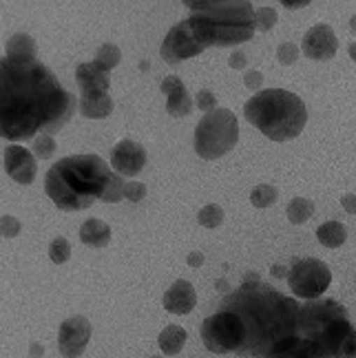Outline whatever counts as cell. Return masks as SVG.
Here are the masks:
<instances>
[{
	"mask_svg": "<svg viewBox=\"0 0 356 358\" xmlns=\"http://www.w3.org/2000/svg\"><path fill=\"white\" fill-rule=\"evenodd\" d=\"M310 3L308 0H301V3H290V0H283V7H287V9H301V7H308Z\"/></svg>",
	"mask_w": 356,
	"mask_h": 358,
	"instance_id": "ab89813d",
	"label": "cell"
},
{
	"mask_svg": "<svg viewBox=\"0 0 356 358\" xmlns=\"http://www.w3.org/2000/svg\"><path fill=\"white\" fill-rule=\"evenodd\" d=\"M201 264H204V255L201 252H190L188 255V266L190 268H201Z\"/></svg>",
	"mask_w": 356,
	"mask_h": 358,
	"instance_id": "f35d334b",
	"label": "cell"
},
{
	"mask_svg": "<svg viewBox=\"0 0 356 358\" xmlns=\"http://www.w3.org/2000/svg\"><path fill=\"white\" fill-rule=\"evenodd\" d=\"M124 179H122V175L113 173L111 179H108V184H106V190H104V195H102V201L106 203H118L122 197H124Z\"/></svg>",
	"mask_w": 356,
	"mask_h": 358,
	"instance_id": "4dcf8cb0",
	"label": "cell"
},
{
	"mask_svg": "<svg viewBox=\"0 0 356 358\" xmlns=\"http://www.w3.org/2000/svg\"><path fill=\"white\" fill-rule=\"evenodd\" d=\"M201 51H204V47L199 45V40L195 38L193 29H190L188 20L177 22L173 29L166 34V38H164V43L159 47L162 58L166 60L169 64H177L182 60L195 58V56H199Z\"/></svg>",
	"mask_w": 356,
	"mask_h": 358,
	"instance_id": "30bf717a",
	"label": "cell"
},
{
	"mask_svg": "<svg viewBox=\"0 0 356 358\" xmlns=\"http://www.w3.org/2000/svg\"><path fill=\"white\" fill-rule=\"evenodd\" d=\"M76 80L82 93H108L111 78L93 62H82L76 66Z\"/></svg>",
	"mask_w": 356,
	"mask_h": 358,
	"instance_id": "e0dca14e",
	"label": "cell"
},
{
	"mask_svg": "<svg viewBox=\"0 0 356 358\" xmlns=\"http://www.w3.org/2000/svg\"><path fill=\"white\" fill-rule=\"evenodd\" d=\"M120 60H122V51H120V47L113 45V43H104V45L98 49V53H95L93 64H95V66H100L102 71L108 73L111 69H115V66L120 64Z\"/></svg>",
	"mask_w": 356,
	"mask_h": 358,
	"instance_id": "cb8c5ba5",
	"label": "cell"
},
{
	"mask_svg": "<svg viewBox=\"0 0 356 358\" xmlns=\"http://www.w3.org/2000/svg\"><path fill=\"white\" fill-rule=\"evenodd\" d=\"M243 115L272 142L294 140L306 129L308 108L304 100L285 89H262L245 102Z\"/></svg>",
	"mask_w": 356,
	"mask_h": 358,
	"instance_id": "8992f818",
	"label": "cell"
},
{
	"mask_svg": "<svg viewBox=\"0 0 356 358\" xmlns=\"http://www.w3.org/2000/svg\"><path fill=\"white\" fill-rule=\"evenodd\" d=\"M148 358H162V356H148Z\"/></svg>",
	"mask_w": 356,
	"mask_h": 358,
	"instance_id": "f6af8a7d",
	"label": "cell"
},
{
	"mask_svg": "<svg viewBox=\"0 0 356 358\" xmlns=\"http://www.w3.org/2000/svg\"><path fill=\"white\" fill-rule=\"evenodd\" d=\"M332 283V272L321 259L306 257V259H294L292 266L287 268V285L297 299L314 301L321 299L323 292Z\"/></svg>",
	"mask_w": 356,
	"mask_h": 358,
	"instance_id": "9c48e42d",
	"label": "cell"
},
{
	"mask_svg": "<svg viewBox=\"0 0 356 358\" xmlns=\"http://www.w3.org/2000/svg\"><path fill=\"white\" fill-rule=\"evenodd\" d=\"M277 60L283 64V66H290L299 60V47L294 43H281L277 47Z\"/></svg>",
	"mask_w": 356,
	"mask_h": 358,
	"instance_id": "d6a6232c",
	"label": "cell"
},
{
	"mask_svg": "<svg viewBox=\"0 0 356 358\" xmlns=\"http://www.w3.org/2000/svg\"><path fill=\"white\" fill-rule=\"evenodd\" d=\"M76 108L78 98L40 60L0 58V137L24 142L53 135Z\"/></svg>",
	"mask_w": 356,
	"mask_h": 358,
	"instance_id": "6da1fadb",
	"label": "cell"
},
{
	"mask_svg": "<svg viewBox=\"0 0 356 358\" xmlns=\"http://www.w3.org/2000/svg\"><path fill=\"white\" fill-rule=\"evenodd\" d=\"M45 354V348L43 345H38V343H31V356H43Z\"/></svg>",
	"mask_w": 356,
	"mask_h": 358,
	"instance_id": "b9f144b4",
	"label": "cell"
},
{
	"mask_svg": "<svg viewBox=\"0 0 356 358\" xmlns=\"http://www.w3.org/2000/svg\"><path fill=\"white\" fill-rule=\"evenodd\" d=\"M91 323L87 316L73 314L64 319L58 329V350L64 358H78L85 354L91 341Z\"/></svg>",
	"mask_w": 356,
	"mask_h": 358,
	"instance_id": "8fae6325",
	"label": "cell"
},
{
	"mask_svg": "<svg viewBox=\"0 0 356 358\" xmlns=\"http://www.w3.org/2000/svg\"><path fill=\"white\" fill-rule=\"evenodd\" d=\"M341 206H343V210L348 215H356V195H352V192L343 195V197H341Z\"/></svg>",
	"mask_w": 356,
	"mask_h": 358,
	"instance_id": "74e56055",
	"label": "cell"
},
{
	"mask_svg": "<svg viewBox=\"0 0 356 358\" xmlns=\"http://www.w3.org/2000/svg\"><path fill=\"white\" fill-rule=\"evenodd\" d=\"M243 85L248 87L252 93H259L262 91V85H264V73L257 71V69H250V71H245V76H243Z\"/></svg>",
	"mask_w": 356,
	"mask_h": 358,
	"instance_id": "d590c367",
	"label": "cell"
},
{
	"mask_svg": "<svg viewBox=\"0 0 356 358\" xmlns=\"http://www.w3.org/2000/svg\"><path fill=\"white\" fill-rule=\"evenodd\" d=\"M350 29H352V31L356 34V13H354V16L350 18Z\"/></svg>",
	"mask_w": 356,
	"mask_h": 358,
	"instance_id": "ee69618b",
	"label": "cell"
},
{
	"mask_svg": "<svg viewBox=\"0 0 356 358\" xmlns=\"http://www.w3.org/2000/svg\"><path fill=\"white\" fill-rule=\"evenodd\" d=\"M113 171L100 155H69L47 171L45 190L62 210H85L102 201Z\"/></svg>",
	"mask_w": 356,
	"mask_h": 358,
	"instance_id": "3957f363",
	"label": "cell"
},
{
	"mask_svg": "<svg viewBox=\"0 0 356 358\" xmlns=\"http://www.w3.org/2000/svg\"><path fill=\"white\" fill-rule=\"evenodd\" d=\"M80 241L91 248H102L111 241V228L102 219H87L85 224L80 226Z\"/></svg>",
	"mask_w": 356,
	"mask_h": 358,
	"instance_id": "d6986e66",
	"label": "cell"
},
{
	"mask_svg": "<svg viewBox=\"0 0 356 358\" xmlns=\"http://www.w3.org/2000/svg\"><path fill=\"white\" fill-rule=\"evenodd\" d=\"M69 257H71V243L66 241L64 237H56L51 241V245H49V259L53 261V264H66L69 261Z\"/></svg>",
	"mask_w": 356,
	"mask_h": 358,
	"instance_id": "f546056e",
	"label": "cell"
},
{
	"mask_svg": "<svg viewBox=\"0 0 356 358\" xmlns=\"http://www.w3.org/2000/svg\"><path fill=\"white\" fill-rule=\"evenodd\" d=\"M20 222L13 215H3L0 217V237H5V239H13V237H18L20 235Z\"/></svg>",
	"mask_w": 356,
	"mask_h": 358,
	"instance_id": "1f68e13d",
	"label": "cell"
},
{
	"mask_svg": "<svg viewBox=\"0 0 356 358\" xmlns=\"http://www.w3.org/2000/svg\"><path fill=\"white\" fill-rule=\"evenodd\" d=\"M277 20H279V13H277V9L275 7H268V5H264V7H257L255 9V22H257V31H270L272 27L277 24Z\"/></svg>",
	"mask_w": 356,
	"mask_h": 358,
	"instance_id": "f1b7e54d",
	"label": "cell"
},
{
	"mask_svg": "<svg viewBox=\"0 0 356 358\" xmlns=\"http://www.w3.org/2000/svg\"><path fill=\"white\" fill-rule=\"evenodd\" d=\"M5 58L11 60H36V43L27 34H13L5 43Z\"/></svg>",
	"mask_w": 356,
	"mask_h": 358,
	"instance_id": "44dd1931",
	"label": "cell"
},
{
	"mask_svg": "<svg viewBox=\"0 0 356 358\" xmlns=\"http://www.w3.org/2000/svg\"><path fill=\"white\" fill-rule=\"evenodd\" d=\"M164 310L177 314V316H184L190 314L197 306V294H195V287L190 281L186 279H177L166 292H164Z\"/></svg>",
	"mask_w": 356,
	"mask_h": 358,
	"instance_id": "9a60e30c",
	"label": "cell"
},
{
	"mask_svg": "<svg viewBox=\"0 0 356 358\" xmlns=\"http://www.w3.org/2000/svg\"><path fill=\"white\" fill-rule=\"evenodd\" d=\"M277 197H279V190L270 184H259L250 192V201L255 208H270V206L277 201Z\"/></svg>",
	"mask_w": 356,
	"mask_h": 358,
	"instance_id": "484cf974",
	"label": "cell"
},
{
	"mask_svg": "<svg viewBox=\"0 0 356 358\" xmlns=\"http://www.w3.org/2000/svg\"><path fill=\"white\" fill-rule=\"evenodd\" d=\"M188 341V332L182 325H166L157 336V345L166 356H177Z\"/></svg>",
	"mask_w": 356,
	"mask_h": 358,
	"instance_id": "ffe728a7",
	"label": "cell"
},
{
	"mask_svg": "<svg viewBox=\"0 0 356 358\" xmlns=\"http://www.w3.org/2000/svg\"><path fill=\"white\" fill-rule=\"evenodd\" d=\"M199 334L206 350L213 354H239L243 345L241 323L228 310H217L208 319H204Z\"/></svg>",
	"mask_w": 356,
	"mask_h": 358,
	"instance_id": "ba28073f",
	"label": "cell"
},
{
	"mask_svg": "<svg viewBox=\"0 0 356 358\" xmlns=\"http://www.w3.org/2000/svg\"><path fill=\"white\" fill-rule=\"evenodd\" d=\"M348 53H350V58L356 62V43H352V45L348 47Z\"/></svg>",
	"mask_w": 356,
	"mask_h": 358,
	"instance_id": "7bdbcfd3",
	"label": "cell"
},
{
	"mask_svg": "<svg viewBox=\"0 0 356 358\" xmlns=\"http://www.w3.org/2000/svg\"><path fill=\"white\" fill-rule=\"evenodd\" d=\"M124 197L129 201H142L146 197V186L142 182H127L124 184Z\"/></svg>",
	"mask_w": 356,
	"mask_h": 358,
	"instance_id": "e575fe53",
	"label": "cell"
},
{
	"mask_svg": "<svg viewBox=\"0 0 356 358\" xmlns=\"http://www.w3.org/2000/svg\"><path fill=\"white\" fill-rule=\"evenodd\" d=\"M317 239L321 245L330 248V250H334V248H341L346 243L348 239V228L341 224V222H325L317 228Z\"/></svg>",
	"mask_w": 356,
	"mask_h": 358,
	"instance_id": "7402d4cb",
	"label": "cell"
},
{
	"mask_svg": "<svg viewBox=\"0 0 356 358\" xmlns=\"http://www.w3.org/2000/svg\"><path fill=\"white\" fill-rule=\"evenodd\" d=\"M197 222L199 226L204 228H219L224 224V210H222V206H217V203H208V206H204V208L199 210L197 215Z\"/></svg>",
	"mask_w": 356,
	"mask_h": 358,
	"instance_id": "4316f807",
	"label": "cell"
},
{
	"mask_svg": "<svg viewBox=\"0 0 356 358\" xmlns=\"http://www.w3.org/2000/svg\"><path fill=\"white\" fill-rule=\"evenodd\" d=\"M266 358H314V354L310 352V348L306 345V343L297 336L292 341H287L285 345H281L279 350L268 354Z\"/></svg>",
	"mask_w": 356,
	"mask_h": 358,
	"instance_id": "d4e9b609",
	"label": "cell"
},
{
	"mask_svg": "<svg viewBox=\"0 0 356 358\" xmlns=\"http://www.w3.org/2000/svg\"><path fill=\"white\" fill-rule=\"evenodd\" d=\"M78 111L91 120H104L113 113V98L108 93H80Z\"/></svg>",
	"mask_w": 356,
	"mask_h": 358,
	"instance_id": "ac0fdd59",
	"label": "cell"
},
{
	"mask_svg": "<svg viewBox=\"0 0 356 358\" xmlns=\"http://www.w3.org/2000/svg\"><path fill=\"white\" fill-rule=\"evenodd\" d=\"M239 142V122L230 108L217 106L204 113L195 127V153L201 159H219Z\"/></svg>",
	"mask_w": 356,
	"mask_h": 358,
	"instance_id": "52a82bcc",
	"label": "cell"
},
{
	"mask_svg": "<svg viewBox=\"0 0 356 358\" xmlns=\"http://www.w3.org/2000/svg\"><path fill=\"white\" fill-rule=\"evenodd\" d=\"M297 336L314 358H356V327L348 310L334 299L321 296L301 303Z\"/></svg>",
	"mask_w": 356,
	"mask_h": 358,
	"instance_id": "277c9868",
	"label": "cell"
},
{
	"mask_svg": "<svg viewBox=\"0 0 356 358\" xmlns=\"http://www.w3.org/2000/svg\"><path fill=\"white\" fill-rule=\"evenodd\" d=\"M228 64H230V69H237V71H239V69H243L245 64H248V58H245V53H243V51H235V53L230 56Z\"/></svg>",
	"mask_w": 356,
	"mask_h": 358,
	"instance_id": "8d00e7d4",
	"label": "cell"
},
{
	"mask_svg": "<svg viewBox=\"0 0 356 358\" xmlns=\"http://www.w3.org/2000/svg\"><path fill=\"white\" fill-rule=\"evenodd\" d=\"M159 89H162L164 95H166V111L173 117L190 115V111H193V98L188 95L184 82L180 78H177V76H166V78L162 80Z\"/></svg>",
	"mask_w": 356,
	"mask_h": 358,
	"instance_id": "2e32d148",
	"label": "cell"
},
{
	"mask_svg": "<svg viewBox=\"0 0 356 358\" xmlns=\"http://www.w3.org/2000/svg\"><path fill=\"white\" fill-rule=\"evenodd\" d=\"M285 213H287V219H290V224L301 226L314 215V201L308 199V197H294L290 203H287Z\"/></svg>",
	"mask_w": 356,
	"mask_h": 358,
	"instance_id": "603a6c76",
	"label": "cell"
},
{
	"mask_svg": "<svg viewBox=\"0 0 356 358\" xmlns=\"http://www.w3.org/2000/svg\"><path fill=\"white\" fill-rule=\"evenodd\" d=\"M299 308L297 299L281 294L257 274H248L237 290L219 303V310L232 312L241 323L243 345L237 356L245 358H266L297 338Z\"/></svg>",
	"mask_w": 356,
	"mask_h": 358,
	"instance_id": "7a4b0ae2",
	"label": "cell"
},
{
	"mask_svg": "<svg viewBox=\"0 0 356 358\" xmlns=\"http://www.w3.org/2000/svg\"><path fill=\"white\" fill-rule=\"evenodd\" d=\"M195 104L201 108L204 113H211L217 108V98H215V93L208 91V89H199L197 91V98H195Z\"/></svg>",
	"mask_w": 356,
	"mask_h": 358,
	"instance_id": "836d02e7",
	"label": "cell"
},
{
	"mask_svg": "<svg viewBox=\"0 0 356 358\" xmlns=\"http://www.w3.org/2000/svg\"><path fill=\"white\" fill-rule=\"evenodd\" d=\"M272 274H275L277 279H287V268H283V266H272Z\"/></svg>",
	"mask_w": 356,
	"mask_h": 358,
	"instance_id": "60d3db41",
	"label": "cell"
},
{
	"mask_svg": "<svg viewBox=\"0 0 356 358\" xmlns=\"http://www.w3.org/2000/svg\"><path fill=\"white\" fill-rule=\"evenodd\" d=\"M186 7L190 9L186 20L204 49L235 47L257 31L255 7L248 0H201Z\"/></svg>",
	"mask_w": 356,
	"mask_h": 358,
	"instance_id": "5b68a950",
	"label": "cell"
},
{
	"mask_svg": "<svg viewBox=\"0 0 356 358\" xmlns=\"http://www.w3.org/2000/svg\"><path fill=\"white\" fill-rule=\"evenodd\" d=\"M5 171L16 184L29 186L36 179V157L29 148H24L20 144H9L5 148Z\"/></svg>",
	"mask_w": 356,
	"mask_h": 358,
	"instance_id": "5bb4252c",
	"label": "cell"
},
{
	"mask_svg": "<svg viewBox=\"0 0 356 358\" xmlns=\"http://www.w3.org/2000/svg\"><path fill=\"white\" fill-rule=\"evenodd\" d=\"M301 51L306 53L310 60L325 62L332 60L339 51V40L330 24H314L306 31L304 40H301Z\"/></svg>",
	"mask_w": 356,
	"mask_h": 358,
	"instance_id": "7c38bea8",
	"label": "cell"
},
{
	"mask_svg": "<svg viewBox=\"0 0 356 358\" xmlns=\"http://www.w3.org/2000/svg\"><path fill=\"white\" fill-rule=\"evenodd\" d=\"M56 148H58L56 140H53V135H49V133L34 137V142H31V153L38 159H49L53 153H56Z\"/></svg>",
	"mask_w": 356,
	"mask_h": 358,
	"instance_id": "83f0119b",
	"label": "cell"
},
{
	"mask_svg": "<svg viewBox=\"0 0 356 358\" xmlns=\"http://www.w3.org/2000/svg\"><path fill=\"white\" fill-rule=\"evenodd\" d=\"M146 166V150L133 140H120L111 150V171L122 177H135Z\"/></svg>",
	"mask_w": 356,
	"mask_h": 358,
	"instance_id": "4fadbf2b",
	"label": "cell"
}]
</instances>
